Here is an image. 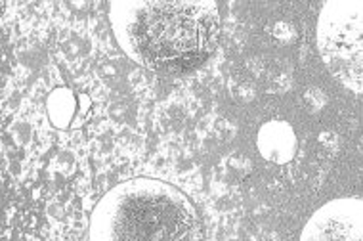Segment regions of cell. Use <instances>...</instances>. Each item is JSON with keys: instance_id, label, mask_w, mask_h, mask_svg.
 I'll return each instance as SVG.
<instances>
[{"instance_id": "5b68a950", "label": "cell", "mask_w": 363, "mask_h": 241, "mask_svg": "<svg viewBox=\"0 0 363 241\" xmlns=\"http://www.w3.org/2000/svg\"><path fill=\"white\" fill-rule=\"evenodd\" d=\"M258 152L269 163H289L296 153V134L285 120H268L258 130Z\"/></svg>"}, {"instance_id": "52a82bcc", "label": "cell", "mask_w": 363, "mask_h": 241, "mask_svg": "<svg viewBox=\"0 0 363 241\" xmlns=\"http://www.w3.org/2000/svg\"><path fill=\"white\" fill-rule=\"evenodd\" d=\"M8 4L6 2H0V19H2V16H4V12H6Z\"/></svg>"}, {"instance_id": "3957f363", "label": "cell", "mask_w": 363, "mask_h": 241, "mask_svg": "<svg viewBox=\"0 0 363 241\" xmlns=\"http://www.w3.org/2000/svg\"><path fill=\"white\" fill-rule=\"evenodd\" d=\"M318 50L338 83L354 94L363 90V2L329 0L321 6Z\"/></svg>"}, {"instance_id": "7a4b0ae2", "label": "cell", "mask_w": 363, "mask_h": 241, "mask_svg": "<svg viewBox=\"0 0 363 241\" xmlns=\"http://www.w3.org/2000/svg\"><path fill=\"white\" fill-rule=\"evenodd\" d=\"M88 241H203V224L184 191L138 176L113 186L96 203Z\"/></svg>"}, {"instance_id": "6da1fadb", "label": "cell", "mask_w": 363, "mask_h": 241, "mask_svg": "<svg viewBox=\"0 0 363 241\" xmlns=\"http://www.w3.org/2000/svg\"><path fill=\"white\" fill-rule=\"evenodd\" d=\"M117 45L132 62L157 73H180L203 64L218 46L216 2L117 0L109 4Z\"/></svg>"}, {"instance_id": "277c9868", "label": "cell", "mask_w": 363, "mask_h": 241, "mask_svg": "<svg viewBox=\"0 0 363 241\" xmlns=\"http://www.w3.org/2000/svg\"><path fill=\"white\" fill-rule=\"evenodd\" d=\"M301 241H363L359 197H338L321 205L301 232Z\"/></svg>"}, {"instance_id": "8992f818", "label": "cell", "mask_w": 363, "mask_h": 241, "mask_svg": "<svg viewBox=\"0 0 363 241\" xmlns=\"http://www.w3.org/2000/svg\"><path fill=\"white\" fill-rule=\"evenodd\" d=\"M46 109H48V117L54 127L67 128L77 111L75 94L69 89H56L48 96Z\"/></svg>"}]
</instances>
